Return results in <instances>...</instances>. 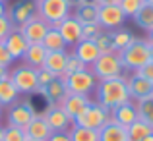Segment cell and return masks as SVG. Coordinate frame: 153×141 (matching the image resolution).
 Wrapping results in <instances>:
<instances>
[{"instance_id":"19","label":"cell","mask_w":153,"mask_h":141,"mask_svg":"<svg viewBox=\"0 0 153 141\" xmlns=\"http://www.w3.org/2000/svg\"><path fill=\"white\" fill-rule=\"evenodd\" d=\"M25 134L27 137L31 139H39V141H47L52 135V130L49 128V124H47V120L43 118V116H33V120L29 122V126L25 128Z\"/></svg>"},{"instance_id":"22","label":"cell","mask_w":153,"mask_h":141,"mask_svg":"<svg viewBox=\"0 0 153 141\" xmlns=\"http://www.w3.org/2000/svg\"><path fill=\"white\" fill-rule=\"evenodd\" d=\"M66 58H68V52L66 50H54V52H47V58L43 68L54 74L56 78H62L64 74V66H66Z\"/></svg>"},{"instance_id":"46","label":"cell","mask_w":153,"mask_h":141,"mask_svg":"<svg viewBox=\"0 0 153 141\" xmlns=\"http://www.w3.org/2000/svg\"><path fill=\"white\" fill-rule=\"evenodd\" d=\"M147 43H149V45H153V29L149 31V33H147V39H146Z\"/></svg>"},{"instance_id":"37","label":"cell","mask_w":153,"mask_h":141,"mask_svg":"<svg viewBox=\"0 0 153 141\" xmlns=\"http://www.w3.org/2000/svg\"><path fill=\"white\" fill-rule=\"evenodd\" d=\"M56 75L54 74H51L47 68H39L37 70V83H39V89H37V93H43V89H45L47 85L54 79Z\"/></svg>"},{"instance_id":"41","label":"cell","mask_w":153,"mask_h":141,"mask_svg":"<svg viewBox=\"0 0 153 141\" xmlns=\"http://www.w3.org/2000/svg\"><path fill=\"white\" fill-rule=\"evenodd\" d=\"M47 141H72L70 131H52V135Z\"/></svg>"},{"instance_id":"47","label":"cell","mask_w":153,"mask_h":141,"mask_svg":"<svg viewBox=\"0 0 153 141\" xmlns=\"http://www.w3.org/2000/svg\"><path fill=\"white\" fill-rule=\"evenodd\" d=\"M149 58H151L149 62H153V45H149Z\"/></svg>"},{"instance_id":"36","label":"cell","mask_w":153,"mask_h":141,"mask_svg":"<svg viewBox=\"0 0 153 141\" xmlns=\"http://www.w3.org/2000/svg\"><path fill=\"white\" fill-rule=\"evenodd\" d=\"M101 31H103V27L99 23H85L82 29V41H95Z\"/></svg>"},{"instance_id":"39","label":"cell","mask_w":153,"mask_h":141,"mask_svg":"<svg viewBox=\"0 0 153 141\" xmlns=\"http://www.w3.org/2000/svg\"><path fill=\"white\" fill-rule=\"evenodd\" d=\"M12 62H14V58H12V54L8 52L6 45H4V41H0V66L4 68H10Z\"/></svg>"},{"instance_id":"26","label":"cell","mask_w":153,"mask_h":141,"mask_svg":"<svg viewBox=\"0 0 153 141\" xmlns=\"http://www.w3.org/2000/svg\"><path fill=\"white\" fill-rule=\"evenodd\" d=\"M41 45L45 47L49 52H54V50H66V47H68L66 43H64L62 35L58 33V29H56V27H51V29L47 31V35H45V39H43Z\"/></svg>"},{"instance_id":"8","label":"cell","mask_w":153,"mask_h":141,"mask_svg":"<svg viewBox=\"0 0 153 141\" xmlns=\"http://www.w3.org/2000/svg\"><path fill=\"white\" fill-rule=\"evenodd\" d=\"M16 29L25 37V41L29 43V45H41L43 39H45V35H47V31L51 29V25L45 21V19H41L39 16H35L33 19L25 21L23 25H18Z\"/></svg>"},{"instance_id":"4","label":"cell","mask_w":153,"mask_h":141,"mask_svg":"<svg viewBox=\"0 0 153 141\" xmlns=\"http://www.w3.org/2000/svg\"><path fill=\"white\" fill-rule=\"evenodd\" d=\"M37 6V16L45 19L51 27H56L64 18L72 14V8L68 6L66 0H35Z\"/></svg>"},{"instance_id":"51","label":"cell","mask_w":153,"mask_h":141,"mask_svg":"<svg viewBox=\"0 0 153 141\" xmlns=\"http://www.w3.org/2000/svg\"><path fill=\"white\" fill-rule=\"evenodd\" d=\"M27 141H39V139H31V137H27Z\"/></svg>"},{"instance_id":"6","label":"cell","mask_w":153,"mask_h":141,"mask_svg":"<svg viewBox=\"0 0 153 141\" xmlns=\"http://www.w3.org/2000/svg\"><path fill=\"white\" fill-rule=\"evenodd\" d=\"M10 79L14 81L16 89L19 93H25V95H31V93H37L39 89V83H37V70L27 64H22V66L10 70Z\"/></svg>"},{"instance_id":"5","label":"cell","mask_w":153,"mask_h":141,"mask_svg":"<svg viewBox=\"0 0 153 141\" xmlns=\"http://www.w3.org/2000/svg\"><path fill=\"white\" fill-rule=\"evenodd\" d=\"M111 120V112L107 108H103L101 104L97 103H91L78 118L74 120L76 126H82V128H89V130H101L105 124H108Z\"/></svg>"},{"instance_id":"40","label":"cell","mask_w":153,"mask_h":141,"mask_svg":"<svg viewBox=\"0 0 153 141\" xmlns=\"http://www.w3.org/2000/svg\"><path fill=\"white\" fill-rule=\"evenodd\" d=\"M138 72H140V74H142L143 78L147 79V81H151V83H153V62H147L146 66H143V68H140Z\"/></svg>"},{"instance_id":"50","label":"cell","mask_w":153,"mask_h":141,"mask_svg":"<svg viewBox=\"0 0 153 141\" xmlns=\"http://www.w3.org/2000/svg\"><path fill=\"white\" fill-rule=\"evenodd\" d=\"M143 2H146V4H151V6H153V0H143Z\"/></svg>"},{"instance_id":"25","label":"cell","mask_w":153,"mask_h":141,"mask_svg":"<svg viewBox=\"0 0 153 141\" xmlns=\"http://www.w3.org/2000/svg\"><path fill=\"white\" fill-rule=\"evenodd\" d=\"M19 91L16 89L14 81L10 78L2 79L0 81V106H12V104L18 103Z\"/></svg>"},{"instance_id":"15","label":"cell","mask_w":153,"mask_h":141,"mask_svg":"<svg viewBox=\"0 0 153 141\" xmlns=\"http://www.w3.org/2000/svg\"><path fill=\"white\" fill-rule=\"evenodd\" d=\"M8 16H10L12 23H14L16 27L23 25L25 21H29V19H33L35 16H37L35 0H22V2H18L12 8V12H8Z\"/></svg>"},{"instance_id":"1","label":"cell","mask_w":153,"mask_h":141,"mask_svg":"<svg viewBox=\"0 0 153 141\" xmlns=\"http://www.w3.org/2000/svg\"><path fill=\"white\" fill-rule=\"evenodd\" d=\"M130 93H128L126 85V75H118L112 79H105V81H97L95 87V103L101 104L103 108H107L108 112L112 108L120 106L124 103H130Z\"/></svg>"},{"instance_id":"53","label":"cell","mask_w":153,"mask_h":141,"mask_svg":"<svg viewBox=\"0 0 153 141\" xmlns=\"http://www.w3.org/2000/svg\"><path fill=\"white\" fill-rule=\"evenodd\" d=\"M0 2H4V0H0Z\"/></svg>"},{"instance_id":"27","label":"cell","mask_w":153,"mask_h":141,"mask_svg":"<svg viewBox=\"0 0 153 141\" xmlns=\"http://www.w3.org/2000/svg\"><path fill=\"white\" fill-rule=\"evenodd\" d=\"M134 104H136V110H138V118L153 128V95L136 100Z\"/></svg>"},{"instance_id":"20","label":"cell","mask_w":153,"mask_h":141,"mask_svg":"<svg viewBox=\"0 0 153 141\" xmlns=\"http://www.w3.org/2000/svg\"><path fill=\"white\" fill-rule=\"evenodd\" d=\"M43 95L47 97L49 104H60L68 95V87H66V83H64V79L62 78H54L49 85L43 89Z\"/></svg>"},{"instance_id":"42","label":"cell","mask_w":153,"mask_h":141,"mask_svg":"<svg viewBox=\"0 0 153 141\" xmlns=\"http://www.w3.org/2000/svg\"><path fill=\"white\" fill-rule=\"evenodd\" d=\"M97 6H112V4H120V0H91Z\"/></svg>"},{"instance_id":"45","label":"cell","mask_w":153,"mask_h":141,"mask_svg":"<svg viewBox=\"0 0 153 141\" xmlns=\"http://www.w3.org/2000/svg\"><path fill=\"white\" fill-rule=\"evenodd\" d=\"M8 12H10V10L6 8V4H4V2H0V16H6Z\"/></svg>"},{"instance_id":"17","label":"cell","mask_w":153,"mask_h":141,"mask_svg":"<svg viewBox=\"0 0 153 141\" xmlns=\"http://www.w3.org/2000/svg\"><path fill=\"white\" fill-rule=\"evenodd\" d=\"M74 54L78 56V58L82 60L87 68H89L91 64L101 56V52H99L95 41H79L78 45H74Z\"/></svg>"},{"instance_id":"24","label":"cell","mask_w":153,"mask_h":141,"mask_svg":"<svg viewBox=\"0 0 153 141\" xmlns=\"http://www.w3.org/2000/svg\"><path fill=\"white\" fill-rule=\"evenodd\" d=\"M47 48L43 45H29L25 50V54L22 56L23 64H27V66L35 68V70H39V68H43V64H45V58H47Z\"/></svg>"},{"instance_id":"43","label":"cell","mask_w":153,"mask_h":141,"mask_svg":"<svg viewBox=\"0 0 153 141\" xmlns=\"http://www.w3.org/2000/svg\"><path fill=\"white\" fill-rule=\"evenodd\" d=\"M66 2H68V6H70L72 10H76L78 6H82V4H83V2H87V0H66Z\"/></svg>"},{"instance_id":"3","label":"cell","mask_w":153,"mask_h":141,"mask_svg":"<svg viewBox=\"0 0 153 141\" xmlns=\"http://www.w3.org/2000/svg\"><path fill=\"white\" fill-rule=\"evenodd\" d=\"M89 70L97 81H105V79H112V78L122 75L124 66H122V60H120V54L112 52V54H101L89 66Z\"/></svg>"},{"instance_id":"49","label":"cell","mask_w":153,"mask_h":141,"mask_svg":"<svg viewBox=\"0 0 153 141\" xmlns=\"http://www.w3.org/2000/svg\"><path fill=\"white\" fill-rule=\"evenodd\" d=\"M142 141H153V134H149V135H147V137H143Z\"/></svg>"},{"instance_id":"13","label":"cell","mask_w":153,"mask_h":141,"mask_svg":"<svg viewBox=\"0 0 153 141\" xmlns=\"http://www.w3.org/2000/svg\"><path fill=\"white\" fill-rule=\"evenodd\" d=\"M35 112L31 108V104L27 103H16L12 104V108L8 110V126H16V128H22L25 130L29 126V122L33 120Z\"/></svg>"},{"instance_id":"18","label":"cell","mask_w":153,"mask_h":141,"mask_svg":"<svg viewBox=\"0 0 153 141\" xmlns=\"http://www.w3.org/2000/svg\"><path fill=\"white\" fill-rule=\"evenodd\" d=\"M4 45H6L8 52L12 54V58L16 60V58H22V56L25 54V50H27V47H29V43H27L25 37H23V35L14 27V29H12V33L6 37Z\"/></svg>"},{"instance_id":"32","label":"cell","mask_w":153,"mask_h":141,"mask_svg":"<svg viewBox=\"0 0 153 141\" xmlns=\"http://www.w3.org/2000/svg\"><path fill=\"white\" fill-rule=\"evenodd\" d=\"M70 137H72V141H99V131L74 124L70 128Z\"/></svg>"},{"instance_id":"21","label":"cell","mask_w":153,"mask_h":141,"mask_svg":"<svg viewBox=\"0 0 153 141\" xmlns=\"http://www.w3.org/2000/svg\"><path fill=\"white\" fill-rule=\"evenodd\" d=\"M99 141H130L128 137V130L120 124L108 120V124L99 130Z\"/></svg>"},{"instance_id":"35","label":"cell","mask_w":153,"mask_h":141,"mask_svg":"<svg viewBox=\"0 0 153 141\" xmlns=\"http://www.w3.org/2000/svg\"><path fill=\"white\" fill-rule=\"evenodd\" d=\"M2 141H27V134H25V130H22V128L6 126V128H4Z\"/></svg>"},{"instance_id":"10","label":"cell","mask_w":153,"mask_h":141,"mask_svg":"<svg viewBox=\"0 0 153 141\" xmlns=\"http://www.w3.org/2000/svg\"><path fill=\"white\" fill-rule=\"evenodd\" d=\"M126 16H124L122 8L118 6V4H112V6H99V25L103 27V29H118V27L124 25V21H126Z\"/></svg>"},{"instance_id":"34","label":"cell","mask_w":153,"mask_h":141,"mask_svg":"<svg viewBox=\"0 0 153 141\" xmlns=\"http://www.w3.org/2000/svg\"><path fill=\"white\" fill-rule=\"evenodd\" d=\"M143 4H146L143 0H120L118 6L122 8V12H124V16H126V18H132V19H134V16L142 10Z\"/></svg>"},{"instance_id":"2","label":"cell","mask_w":153,"mask_h":141,"mask_svg":"<svg viewBox=\"0 0 153 141\" xmlns=\"http://www.w3.org/2000/svg\"><path fill=\"white\" fill-rule=\"evenodd\" d=\"M120 60H122V66L124 70H130V72H138L140 68H143L147 62H149V43L146 39H134L130 47H126L124 50L118 52Z\"/></svg>"},{"instance_id":"14","label":"cell","mask_w":153,"mask_h":141,"mask_svg":"<svg viewBox=\"0 0 153 141\" xmlns=\"http://www.w3.org/2000/svg\"><path fill=\"white\" fill-rule=\"evenodd\" d=\"M93 103L91 100L89 95H76V93H68L66 99L60 103V106L64 108V112H66L68 116H70L72 120H76L79 114H82L83 110H85L89 104Z\"/></svg>"},{"instance_id":"16","label":"cell","mask_w":153,"mask_h":141,"mask_svg":"<svg viewBox=\"0 0 153 141\" xmlns=\"http://www.w3.org/2000/svg\"><path fill=\"white\" fill-rule=\"evenodd\" d=\"M111 120L116 122V124H120V126H124V128L132 126V124L138 120L136 104L130 100V103H124V104H120V106L112 108V110H111Z\"/></svg>"},{"instance_id":"28","label":"cell","mask_w":153,"mask_h":141,"mask_svg":"<svg viewBox=\"0 0 153 141\" xmlns=\"http://www.w3.org/2000/svg\"><path fill=\"white\" fill-rule=\"evenodd\" d=\"M134 21L140 29H143L146 33H149L153 29V6L151 4H143L142 10L134 16Z\"/></svg>"},{"instance_id":"23","label":"cell","mask_w":153,"mask_h":141,"mask_svg":"<svg viewBox=\"0 0 153 141\" xmlns=\"http://www.w3.org/2000/svg\"><path fill=\"white\" fill-rule=\"evenodd\" d=\"M74 18L78 19L82 25H85V23H99L97 18H99V6L95 2H91V0H87V2H83L82 6H78L74 10Z\"/></svg>"},{"instance_id":"12","label":"cell","mask_w":153,"mask_h":141,"mask_svg":"<svg viewBox=\"0 0 153 141\" xmlns=\"http://www.w3.org/2000/svg\"><path fill=\"white\" fill-rule=\"evenodd\" d=\"M56 29H58L60 35H62V39H64L66 45L74 47V45H78V43L82 41V29H83V25L74 18V14H70L68 18H64L62 21L56 25Z\"/></svg>"},{"instance_id":"29","label":"cell","mask_w":153,"mask_h":141,"mask_svg":"<svg viewBox=\"0 0 153 141\" xmlns=\"http://www.w3.org/2000/svg\"><path fill=\"white\" fill-rule=\"evenodd\" d=\"M134 33L126 27H118V29H112V41H114V47H116V52L124 50L126 47H130L134 43Z\"/></svg>"},{"instance_id":"44","label":"cell","mask_w":153,"mask_h":141,"mask_svg":"<svg viewBox=\"0 0 153 141\" xmlns=\"http://www.w3.org/2000/svg\"><path fill=\"white\" fill-rule=\"evenodd\" d=\"M6 78H10V68L0 66V81H2V79H6Z\"/></svg>"},{"instance_id":"31","label":"cell","mask_w":153,"mask_h":141,"mask_svg":"<svg viewBox=\"0 0 153 141\" xmlns=\"http://www.w3.org/2000/svg\"><path fill=\"white\" fill-rule=\"evenodd\" d=\"M95 45H97L101 54H112V52H116L114 41H112V31H108V29H103L99 33V37L95 39Z\"/></svg>"},{"instance_id":"52","label":"cell","mask_w":153,"mask_h":141,"mask_svg":"<svg viewBox=\"0 0 153 141\" xmlns=\"http://www.w3.org/2000/svg\"><path fill=\"white\" fill-rule=\"evenodd\" d=\"M0 118H2V106H0Z\"/></svg>"},{"instance_id":"38","label":"cell","mask_w":153,"mask_h":141,"mask_svg":"<svg viewBox=\"0 0 153 141\" xmlns=\"http://www.w3.org/2000/svg\"><path fill=\"white\" fill-rule=\"evenodd\" d=\"M14 23H12L10 16H0V41H6V37L12 33V29H14Z\"/></svg>"},{"instance_id":"33","label":"cell","mask_w":153,"mask_h":141,"mask_svg":"<svg viewBox=\"0 0 153 141\" xmlns=\"http://www.w3.org/2000/svg\"><path fill=\"white\" fill-rule=\"evenodd\" d=\"M85 68H87L85 64H83L82 60L72 52V54H68V58H66V66H64L62 78H64V75H72V74H76V72H82V70H85Z\"/></svg>"},{"instance_id":"48","label":"cell","mask_w":153,"mask_h":141,"mask_svg":"<svg viewBox=\"0 0 153 141\" xmlns=\"http://www.w3.org/2000/svg\"><path fill=\"white\" fill-rule=\"evenodd\" d=\"M2 137H4V126L0 124V141H2Z\"/></svg>"},{"instance_id":"9","label":"cell","mask_w":153,"mask_h":141,"mask_svg":"<svg viewBox=\"0 0 153 141\" xmlns=\"http://www.w3.org/2000/svg\"><path fill=\"white\" fill-rule=\"evenodd\" d=\"M43 118L47 120L52 131H70V128L74 126V120L64 112L60 104H49L47 110L43 112Z\"/></svg>"},{"instance_id":"7","label":"cell","mask_w":153,"mask_h":141,"mask_svg":"<svg viewBox=\"0 0 153 141\" xmlns=\"http://www.w3.org/2000/svg\"><path fill=\"white\" fill-rule=\"evenodd\" d=\"M62 79L68 87V93H76V95H89L97 87V79L91 74L89 68H85L82 72H76L72 75H64Z\"/></svg>"},{"instance_id":"30","label":"cell","mask_w":153,"mask_h":141,"mask_svg":"<svg viewBox=\"0 0 153 141\" xmlns=\"http://www.w3.org/2000/svg\"><path fill=\"white\" fill-rule=\"evenodd\" d=\"M128 130V137H130V141H142L143 137H147L149 134H153V128L149 126V124H146L143 120H136L132 126L126 128Z\"/></svg>"},{"instance_id":"11","label":"cell","mask_w":153,"mask_h":141,"mask_svg":"<svg viewBox=\"0 0 153 141\" xmlns=\"http://www.w3.org/2000/svg\"><path fill=\"white\" fill-rule=\"evenodd\" d=\"M126 85L132 100H140L153 95V83L147 81L140 72H132L130 75H126Z\"/></svg>"}]
</instances>
